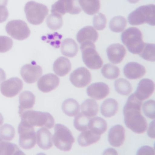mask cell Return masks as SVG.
Here are the masks:
<instances>
[{
	"label": "cell",
	"instance_id": "6da1fadb",
	"mask_svg": "<svg viewBox=\"0 0 155 155\" xmlns=\"http://www.w3.org/2000/svg\"><path fill=\"white\" fill-rule=\"evenodd\" d=\"M142 101L134 94L130 95L123 108L124 122L128 128L137 134L144 133L147 128V123L141 115Z\"/></svg>",
	"mask_w": 155,
	"mask_h": 155
},
{
	"label": "cell",
	"instance_id": "7a4b0ae2",
	"mask_svg": "<svg viewBox=\"0 0 155 155\" xmlns=\"http://www.w3.org/2000/svg\"><path fill=\"white\" fill-rule=\"evenodd\" d=\"M122 43L130 53L139 55L145 45L142 33L137 28H130L122 32L121 35Z\"/></svg>",
	"mask_w": 155,
	"mask_h": 155
},
{
	"label": "cell",
	"instance_id": "3957f363",
	"mask_svg": "<svg viewBox=\"0 0 155 155\" xmlns=\"http://www.w3.org/2000/svg\"><path fill=\"white\" fill-rule=\"evenodd\" d=\"M21 120H24L32 127L51 129L54 127L55 120L48 112L27 110L20 115Z\"/></svg>",
	"mask_w": 155,
	"mask_h": 155
},
{
	"label": "cell",
	"instance_id": "277c9868",
	"mask_svg": "<svg viewBox=\"0 0 155 155\" xmlns=\"http://www.w3.org/2000/svg\"><path fill=\"white\" fill-rule=\"evenodd\" d=\"M155 6L154 4L141 6L129 15L128 21L132 26H138L147 23L155 25Z\"/></svg>",
	"mask_w": 155,
	"mask_h": 155
},
{
	"label": "cell",
	"instance_id": "5b68a950",
	"mask_svg": "<svg viewBox=\"0 0 155 155\" xmlns=\"http://www.w3.org/2000/svg\"><path fill=\"white\" fill-rule=\"evenodd\" d=\"M53 142L55 147L63 151H69L75 142L71 130L62 124H56L54 127Z\"/></svg>",
	"mask_w": 155,
	"mask_h": 155
},
{
	"label": "cell",
	"instance_id": "8992f818",
	"mask_svg": "<svg viewBox=\"0 0 155 155\" xmlns=\"http://www.w3.org/2000/svg\"><path fill=\"white\" fill-rule=\"evenodd\" d=\"M24 11L27 20L35 26L41 24L49 13V9L47 6L35 1L27 2Z\"/></svg>",
	"mask_w": 155,
	"mask_h": 155
},
{
	"label": "cell",
	"instance_id": "52a82bcc",
	"mask_svg": "<svg viewBox=\"0 0 155 155\" xmlns=\"http://www.w3.org/2000/svg\"><path fill=\"white\" fill-rule=\"evenodd\" d=\"M81 44L80 48L84 64L91 69H100L103 65V61L96 51L94 43L91 42H85Z\"/></svg>",
	"mask_w": 155,
	"mask_h": 155
},
{
	"label": "cell",
	"instance_id": "ba28073f",
	"mask_svg": "<svg viewBox=\"0 0 155 155\" xmlns=\"http://www.w3.org/2000/svg\"><path fill=\"white\" fill-rule=\"evenodd\" d=\"M18 133L19 135V144L22 148L30 150L35 147L37 139L33 127L21 120L18 127Z\"/></svg>",
	"mask_w": 155,
	"mask_h": 155
},
{
	"label": "cell",
	"instance_id": "9c48e42d",
	"mask_svg": "<svg viewBox=\"0 0 155 155\" xmlns=\"http://www.w3.org/2000/svg\"><path fill=\"white\" fill-rule=\"evenodd\" d=\"M7 33L14 39L22 41L29 38L31 31L25 21L21 20L11 21L6 26Z\"/></svg>",
	"mask_w": 155,
	"mask_h": 155
},
{
	"label": "cell",
	"instance_id": "30bf717a",
	"mask_svg": "<svg viewBox=\"0 0 155 155\" xmlns=\"http://www.w3.org/2000/svg\"><path fill=\"white\" fill-rule=\"evenodd\" d=\"M81 11L79 0H58L51 6V12L61 16L67 13L77 15L79 14Z\"/></svg>",
	"mask_w": 155,
	"mask_h": 155
},
{
	"label": "cell",
	"instance_id": "8fae6325",
	"mask_svg": "<svg viewBox=\"0 0 155 155\" xmlns=\"http://www.w3.org/2000/svg\"><path fill=\"white\" fill-rule=\"evenodd\" d=\"M22 80L18 78H12L3 81L0 87L2 94L7 97L17 96L23 89Z\"/></svg>",
	"mask_w": 155,
	"mask_h": 155
},
{
	"label": "cell",
	"instance_id": "7c38bea8",
	"mask_svg": "<svg viewBox=\"0 0 155 155\" xmlns=\"http://www.w3.org/2000/svg\"><path fill=\"white\" fill-rule=\"evenodd\" d=\"M21 75L26 83L32 84L40 78L42 74V68L35 62L26 64L21 68Z\"/></svg>",
	"mask_w": 155,
	"mask_h": 155
},
{
	"label": "cell",
	"instance_id": "4fadbf2b",
	"mask_svg": "<svg viewBox=\"0 0 155 155\" xmlns=\"http://www.w3.org/2000/svg\"><path fill=\"white\" fill-rule=\"evenodd\" d=\"M70 80L75 87L78 88L84 87L91 82V74L87 69L81 67L71 74Z\"/></svg>",
	"mask_w": 155,
	"mask_h": 155
},
{
	"label": "cell",
	"instance_id": "5bb4252c",
	"mask_svg": "<svg viewBox=\"0 0 155 155\" xmlns=\"http://www.w3.org/2000/svg\"><path fill=\"white\" fill-rule=\"evenodd\" d=\"M155 90L154 81L149 79L144 78L141 80L138 84L134 95L140 100H145L149 98Z\"/></svg>",
	"mask_w": 155,
	"mask_h": 155
},
{
	"label": "cell",
	"instance_id": "9a60e30c",
	"mask_svg": "<svg viewBox=\"0 0 155 155\" xmlns=\"http://www.w3.org/2000/svg\"><path fill=\"white\" fill-rule=\"evenodd\" d=\"M60 79L55 74L49 73L41 77L38 82V87L44 93L56 89L59 85Z\"/></svg>",
	"mask_w": 155,
	"mask_h": 155
},
{
	"label": "cell",
	"instance_id": "2e32d148",
	"mask_svg": "<svg viewBox=\"0 0 155 155\" xmlns=\"http://www.w3.org/2000/svg\"><path fill=\"white\" fill-rule=\"evenodd\" d=\"M88 96L94 99L100 100L107 97L109 94L108 86L103 82H97L90 85L87 90Z\"/></svg>",
	"mask_w": 155,
	"mask_h": 155
},
{
	"label": "cell",
	"instance_id": "e0dca14e",
	"mask_svg": "<svg viewBox=\"0 0 155 155\" xmlns=\"http://www.w3.org/2000/svg\"><path fill=\"white\" fill-rule=\"evenodd\" d=\"M125 77L130 80H137L142 78L146 70L143 65L136 62H130L125 65L123 69Z\"/></svg>",
	"mask_w": 155,
	"mask_h": 155
},
{
	"label": "cell",
	"instance_id": "ac0fdd59",
	"mask_svg": "<svg viewBox=\"0 0 155 155\" xmlns=\"http://www.w3.org/2000/svg\"><path fill=\"white\" fill-rule=\"evenodd\" d=\"M108 138L110 144L112 147H120L125 141V129L120 125L113 126L109 131Z\"/></svg>",
	"mask_w": 155,
	"mask_h": 155
},
{
	"label": "cell",
	"instance_id": "d6986e66",
	"mask_svg": "<svg viewBox=\"0 0 155 155\" xmlns=\"http://www.w3.org/2000/svg\"><path fill=\"white\" fill-rule=\"evenodd\" d=\"M107 55L109 60L113 64H119L123 61L127 51L123 45L113 44L109 46L107 49Z\"/></svg>",
	"mask_w": 155,
	"mask_h": 155
},
{
	"label": "cell",
	"instance_id": "ffe728a7",
	"mask_svg": "<svg viewBox=\"0 0 155 155\" xmlns=\"http://www.w3.org/2000/svg\"><path fill=\"white\" fill-rule=\"evenodd\" d=\"M36 139L38 146L42 149L48 150L53 146L51 133L46 128L40 129L37 131Z\"/></svg>",
	"mask_w": 155,
	"mask_h": 155
},
{
	"label": "cell",
	"instance_id": "44dd1931",
	"mask_svg": "<svg viewBox=\"0 0 155 155\" xmlns=\"http://www.w3.org/2000/svg\"><path fill=\"white\" fill-rule=\"evenodd\" d=\"M98 38L97 31L91 26H87L81 29L77 35V40L80 44L85 42L95 43Z\"/></svg>",
	"mask_w": 155,
	"mask_h": 155
},
{
	"label": "cell",
	"instance_id": "7402d4cb",
	"mask_svg": "<svg viewBox=\"0 0 155 155\" xmlns=\"http://www.w3.org/2000/svg\"><path fill=\"white\" fill-rule=\"evenodd\" d=\"M19 101V114L20 115L24 111L33 107L36 101V97L31 91H24L20 95Z\"/></svg>",
	"mask_w": 155,
	"mask_h": 155
},
{
	"label": "cell",
	"instance_id": "603a6c76",
	"mask_svg": "<svg viewBox=\"0 0 155 155\" xmlns=\"http://www.w3.org/2000/svg\"><path fill=\"white\" fill-rule=\"evenodd\" d=\"M53 69L55 74L58 76L64 77L71 70V63L68 59L61 57L55 61L53 64Z\"/></svg>",
	"mask_w": 155,
	"mask_h": 155
},
{
	"label": "cell",
	"instance_id": "cb8c5ba5",
	"mask_svg": "<svg viewBox=\"0 0 155 155\" xmlns=\"http://www.w3.org/2000/svg\"><path fill=\"white\" fill-rule=\"evenodd\" d=\"M101 138V135L92 132L88 129L82 131L78 137V143L82 147H88L94 143H97Z\"/></svg>",
	"mask_w": 155,
	"mask_h": 155
},
{
	"label": "cell",
	"instance_id": "d4e9b609",
	"mask_svg": "<svg viewBox=\"0 0 155 155\" xmlns=\"http://www.w3.org/2000/svg\"><path fill=\"white\" fill-rule=\"evenodd\" d=\"M118 110V103L117 101L108 98L103 101L101 106V112L105 117H111L115 116Z\"/></svg>",
	"mask_w": 155,
	"mask_h": 155
},
{
	"label": "cell",
	"instance_id": "484cf974",
	"mask_svg": "<svg viewBox=\"0 0 155 155\" xmlns=\"http://www.w3.org/2000/svg\"><path fill=\"white\" fill-rule=\"evenodd\" d=\"M61 51L64 56L73 58L78 54V46L73 39L67 38L62 41Z\"/></svg>",
	"mask_w": 155,
	"mask_h": 155
},
{
	"label": "cell",
	"instance_id": "4316f807",
	"mask_svg": "<svg viewBox=\"0 0 155 155\" xmlns=\"http://www.w3.org/2000/svg\"><path fill=\"white\" fill-rule=\"evenodd\" d=\"M79 2L83 11L90 16L97 13L100 9V0H79Z\"/></svg>",
	"mask_w": 155,
	"mask_h": 155
},
{
	"label": "cell",
	"instance_id": "83f0119b",
	"mask_svg": "<svg viewBox=\"0 0 155 155\" xmlns=\"http://www.w3.org/2000/svg\"><path fill=\"white\" fill-rule=\"evenodd\" d=\"M88 127L92 132L101 135L107 130V125L106 120L102 118L95 117L90 119Z\"/></svg>",
	"mask_w": 155,
	"mask_h": 155
},
{
	"label": "cell",
	"instance_id": "f1b7e54d",
	"mask_svg": "<svg viewBox=\"0 0 155 155\" xmlns=\"http://www.w3.org/2000/svg\"><path fill=\"white\" fill-rule=\"evenodd\" d=\"M25 155L16 144L7 142L0 137V155Z\"/></svg>",
	"mask_w": 155,
	"mask_h": 155
},
{
	"label": "cell",
	"instance_id": "f546056e",
	"mask_svg": "<svg viewBox=\"0 0 155 155\" xmlns=\"http://www.w3.org/2000/svg\"><path fill=\"white\" fill-rule=\"evenodd\" d=\"M62 110L64 113L69 117L76 116L80 112V105L74 99L69 98L62 103Z\"/></svg>",
	"mask_w": 155,
	"mask_h": 155
},
{
	"label": "cell",
	"instance_id": "4dcf8cb0",
	"mask_svg": "<svg viewBox=\"0 0 155 155\" xmlns=\"http://www.w3.org/2000/svg\"><path fill=\"white\" fill-rule=\"evenodd\" d=\"M81 109L83 114L91 117L97 116L99 111V106L94 100L87 99L81 104Z\"/></svg>",
	"mask_w": 155,
	"mask_h": 155
},
{
	"label": "cell",
	"instance_id": "1f68e13d",
	"mask_svg": "<svg viewBox=\"0 0 155 155\" xmlns=\"http://www.w3.org/2000/svg\"><path fill=\"white\" fill-rule=\"evenodd\" d=\"M114 87L117 92L123 96H128L132 91L131 84L125 79L119 78L115 81Z\"/></svg>",
	"mask_w": 155,
	"mask_h": 155
},
{
	"label": "cell",
	"instance_id": "d6a6232c",
	"mask_svg": "<svg viewBox=\"0 0 155 155\" xmlns=\"http://www.w3.org/2000/svg\"><path fill=\"white\" fill-rule=\"evenodd\" d=\"M101 72L103 77L106 79L113 80L118 78L120 71L117 66L108 63L103 66Z\"/></svg>",
	"mask_w": 155,
	"mask_h": 155
},
{
	"label": "cell",
	"instance_id": "836d02e7",
	"mask_svg": "<svg viewBox=\"0 0 155 155\" xmlns=\"http://www.w3.org/2000/svg\"><path fill=\"white\" fill-rule=\"evenodd\" d=\"M127 21L122 16L114 17L110 22L109 27L111 31L114 32H121L126 28Z\"/></svg>",
	"mask_w": 155,
	"mask_h": 155
},
{
	"label": "cell",
	"instance_id": "e575fe53",
	"mask_svg": "<svg viewBox=\"0 0 155 155\" xmlns=\"http://www.w3.org/2000/svg\"><path fill=\"white\" fill-rule=\"evenodd\" d=\"M47 24L50 29L58 30L63 26V19L61 15L57 13H52L47 19Z\"/></svg>",
	"mask_w": 155,
	"mask_h": 155
},
{
	"label": "cell",
	"instance_id": "d590c367",
	"mask_svg": "<svg viewBox=\"0 0 155 155\" xmlns=\"http://www.w3.org/2000/svg\"><path fill=\"white\" fill-rule=\"evenodd\" d=\"M90 117H87L81 112L74 119V126L77 130L83 131L88 129V123Z\"/></svg>",
	"mask_w": 155,
	"mask_h": 155
},
{
	"label": "cell",
	"instance_id": "8d00e7d4",
	"mask_svg": "<svg viewBox=\"0 0 155 155\" xmlns=\"http://www.w3.org/2000/svg\"><path fill=\"white\" fill-rule=\"evenodd\" d=\"M155 44L145 43L144 48L139 56L145 60L154 62L155 61Z\"/></svg>",
	"mask_w": 155,
	"mask_h": 155
},
{
	"label": "cell",
	"instance_id": "74e56055",
	"mask_svg": "<svg viewBox=\"0 0 155 155\" xmlns=\"http://www.w3.org/2000/svg\"><path fill=\"white\" fill-rule=\"evenodd\" d=\"M15 136V130L13 126L5 124L0 127V137L3 140L10 141Z\"/></svg>",
	"mask_w": 155,
	"mask_h": 155
},
{
	"label": "cell",
	"instance_id": "f35d334b",
	"mask_svg": "<svg viewBox=\"0 0 155 155\" xmlns=\"http://www.w3.org/2000/svg\"><path fill=\"white\" fill-rule=\"evenodd\" d=\"M142 110L146 117L152 119H155V101L149 100L146 101L142 106Z\"/></svg>",
	"mask_w": 155,
	"mask_h": 155
},
{
	"label": "cell",
	"instance_id": "ab89813d",
	"mask_svg": "<svg viewBox=\"0 0 155 155\" xmlns=\"http://www.w3.org/2000/svg\"><path fill=\"white\" fill-rule=\"evenodd\" d=\"M107 20L105 15L98 13L94 16L93 19V25L97 30L102 31L105 28L107 25Z\"/></svg>",
	"mask_w": 155,
	"mask_h": 155
},
{
	"label": "cell",
	"instance_id": "60d3db41",
	"mask_svg": "<svg viewBox=\"0 0 155 155\" xmlns=\"http://www.w3.org/2000/svg\"><path fill=\"white\" fill-rule=\"evenodd\" d=\"M13 45V41L11 38L0 36V53L8 52L12 48Z\"/></svg>",
	"mask_w": 155,
	"mask_h": 155
},
{
	"label": "cell",
	"instance_id": "b9f144b4",
	"mask_svg": "<svg viewBox=\"0 0 155 155\" xmlns=\"http://www.w3.org/2000/svg\"><path fill=\"white\" fill-rule=\"evenodd\" d=\"M46 38H48V42L50 43L51 45L53 46L55 48H59L60 45V40L62 38V36L58 34V33H53L51 35H48Z\"/></svg>",
	"mask_w": 155,
	"mask_h": 155
},
{
	"label": "cell",
	"instance_id": "7bdbcfd3",
	"mask_svg": "<svg viewBox=\"0 0 155 155\" xmlns=\"http://www.w3.org/2000/svg\"><path fill=\"white\" fill-rule=\"evenodd\" d=\"M137 155H155L154 148L149 146H144L138 150Z\"/></svg>",
	"mask_w": 155,
	"mask_h": 155
},
{
	"label": "cell",
	"instance_id": "ee69618b",
	"mask_svg": "<svg viewBox=\"0 0 155 155\" xmlns=\"http://www.w3.org/2000/svg\"><path fill=\"white\" fill-rule=\"evenodd\" d=\"M8 16V11L6 6L0 5V23L5 22Z\"/></svg>",
	"mask_w": 155,
	"mask_h": 155
},
{
	"label": "cell",
	"instance_id": "f6af8a7d",
	"mask_svg": "<svg viewBox=\"0 0 155 155\" xmlns=\"http://www.w3.org/2000/svg\"><path fill=\"white\" fill-rule=\"evenodd\" d=\"M147 134L149 137L151 138L154 139L155 138V133H154V120H153L150 125L149 128L147 131Z\"/></svg>",
	"mask_w": 155,
	"mask_h": 155
},
{
	"label": "cell",
	"instance_id": "bcb514c9",
	"mask_svg": "<svg viewBox=\"0 0 155 155\" xmlns=\"http://www.w3.org/2000/svg\"><path fill=\"white\" fill-rule=\"evenodd\" d=\"M7 78L6 73L2 69L0 68V84L2 81H4Z\"/></svg>",
	"mask_w": 155,
	"mask_h": 155
},
{
	"label": "cell",
	"instance_id": "7dc6e473",
	"mask_svg": "<svg viewBox=\"0 0 155 155\" xmlns=\"http://www.w3.org/2000/svg\"><path fill=\"white\" fill-rule=\"evenodd\" d=\"M8 0H0V5L6 6L8 5Z\"/></svg>",
	"mask_w": 155,
	"mask_h": 155
},
{
	"label": "cell",
	"instance_id": "c3c4849f",
	"mask_svg": "<svg viewBox=\"0 0 155 155\" xmlns=\"http://www.w3.org/2000/svg\"><path fill=\"white\" fill-rule=\"evenodd\" d=\"M127 1L130 3H132V4L137 3L140 1V0H127Z\"/></svg>",
	"mask_w": 155,
	"mask_h": 155
},
{
	"label": "cell",
	"instance_id": "681fc988",
	"mask_svg": "<svg viewBox=\"0 0 155 155\" xmlns=\"http://www.w3.org/2000/svg\"><path fill=\"white\" fill-rule=\"evenodd\" d=\"M3 116L2 115L1 113H0V126L2 125L3 123Z\"/></svg>",
	"mask_w": 155,
	"mask_h": 155
}]
</instances>
